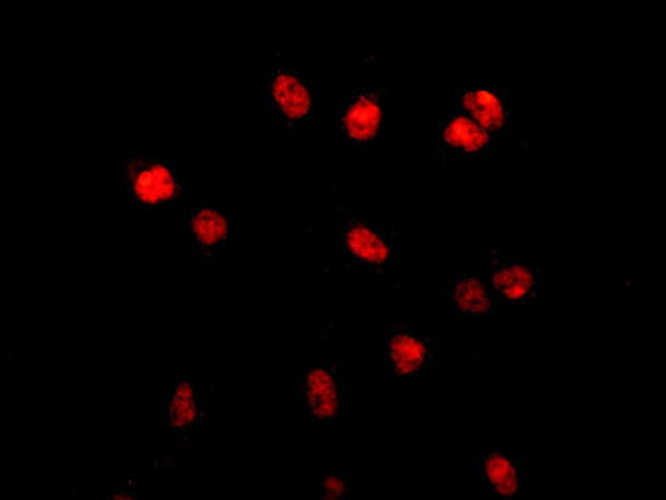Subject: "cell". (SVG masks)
<instances>
[{
	"label": "cell",
	"instance_id": "obj_1",
	"mask_svg": "<svg viewBox=\"0 0 666 500\" xmlns=\"http://www.w3.org/2000/svg\"><path fill=\"white\" fill-rule=\"evenodd\" d=\"M125 178L138 202L163 205L183 196V183L159 159L129 156L125 161Z\"/></svg>",
	"mask_w": 666,
	"mask_h": 500
},
{
	"label": "cell",
	"instance_id": "obj_2",
	"mask_svg": "<svg viewBox=\"0 0 666 500\" xmlns=\"http://www.w3.org/2000/svg\"><path fill=\"white\" fill-rule=\"evenodd\" d=\"M267 98L273 105V109L284 118V123L291 127H295L305 116H309L314 107L312 90L307 88V83L295 74V71L287 69L282 62H273L271 67Z\"/></svg>",
	"mask_w": 666,
	"mask_h": 500
},
{
	"label": "cell",
	"instance_id": "obj_3",
	"mask_svg": "<svg viewBox=\"0 0 666 500\" xmlns=\"http://www.w3.org/2000/svg\"><path fill=\"white\" fill-rule=\"evenodd\" d=\"M484 263L495 292L504 299L521 301L538 296V274L529 263L500 252H484Z\"/></svg>",
	"mask_w": 666,
	"mask_h": 500
},
{
	"label": "cell",
	"instance_id": "obj_4",
	"mask_svg": "<svg viewBox=\"0 0 666 500\" xmlns=\"http://www.w3.org/2000/svg\"><path fill=\"white\" fill-rule=\"evenodd\" d=\"M385 90L355 94L342 112V129L355 142L372 140L383 125Z\"/></svg>",
	"mask_w": 666,
	"mask_h": 500
},
{
	"label": "cell",
	"instance_id": "obj_5",
	"mask_svg": "<svg viewBox=\"0 0 666 500\" xmlns=\"http://www.w3.org/2000/svg\"><path fill=\"white\" fill-rule=\"evenodd\" d=\"M342 239H344L347 249L355 258H360L364 263H372L378 269H385L387 263L392 260L389 243L374 228H369L366 223L358 221L353 213H349V217L344 219Z\"/></svg>",
	"mask_w": 666,
	"mask_h": 500
},
{
	"label": "cell",
	"instance_id": "obj_6",
	"mask_svg": "<svg viewBox=\"0 0 666 500\" xmlns=\"http://www.w3.org/2000/svg\"><path fill=\"white\" fill-rule=\"evenodd\" d=\"M389 359L396 376H411L431 359V345L429 340L398 325L389 338Z\"/></svg>",
	"mask_w": 666,
	"mask_h": 500
},
{
	"label": "cell",
	"instance_id": "obj_7",
	"mask_svg": "<svg viewBox=\"0 0 666 500\" xmlns=\"http://www.w3.org/2000/svg\"><path fill=\"white\" fill-rule=\"evenodd\" d=\"M493 142L491 131L478 125L471 116L456 114L442 129V152L444 154H465V152H480L487 150Z\"/></svg>",
	"mask_w": 666,
	"mask_h": 500
},
{
	"label": "cell",
	"instance_id": "obj_8",
	"mask_svg": "<svg viewBox=\"0 0 666 500\" xmlns=\"http://www.w3.org/2000/svg\"><path fill=\"white\" fill-rule=\"evenodd\" d=\"M189 228H191V234L198 241V245H200V249L205 252L207 258L211 256V249L220 241H225L230 236V232H232V223L227 219V213L220 211L213 205H200V207H196L191 211Z\"/></svg>",
	"mask_w": 666,
	"mask_h": 500
},
{
	"label": "cell",
	"instance_id": "obj_9",
	"mask_svg": "<svg viewBox=\"0 0 666 500\" xmlns=\"http://www.w3.org/2000/svg\"><path fill=\"white\" fill-rule=\"evenodd\" d=\"M463 105L487 131H502L511 123V112L495 92L469 90L463 94Z\"/></svg>",
	"mask_w": 666,
	"mask_h": 500
},
{
	"label": "cell",
	"instance_id": "obj_10",
	"mask_svg": "<svg viewBox=\"0 0 666 500\" xmlns=\"http://www.w3.org/2000/svg\"><path fill=\"white\" fill-rule=\"evenodd\" d=\"M305 389H307V405L318 420H329L336 416L340 407V394H338V383L327 368L318 365L309 370Z\"/></svg>",
	"mask_w": 666,
	"mask_h": 500
},
{
	"label": "cell",
	"instance_id": "obj_11",
	"mask_svg": "<svg viewBox=\"0 0 666 500\" xmlns=\"http://www.w3.org/2000/svg\"><path fill=\"white\" fill-rule=\"evenodd\" d=\"M452 301L456 312L463 318H476L482 316L487 312L493 310V296L491 290L484 284V280H480L478 276H460L454 284H452Z\"/></svg>",
	"mask_w": 666,
	"mask_h": 500
},
{
	"label": "cell",
	"instance_id": "obj_12",
	"mask_svg": "<svg viewBox=\"0 0 666 500\" xmlns=\"http://www.w3.org/2000/svg\"><path fill=\"white\" fill-rule=\"evenodd\" d=\"M484 474L489 485L500 496H515L521 491V474L511 456H506L502 450H491L484 458Z\"/></svg>",
	"mask_w": 666,
	"mask_h": 500
},
{
	"label": "cell",
	"instance_id": "obj_13",
	"mask_svg": "<svg viewBox=\"0 0 666 500\" xmlns=\"http://www.w3.org/2000/svg\"><path fill=\"white\" fill-rule=\"evenodd\" d=\"M198 418H200V407L196 400V389L189 381H180L174 387V394L170 400V414H167L170 427L176 432H183L194 422H198Z\"/></svg>",
	"mask_w": 666,
	"mask_h": 500
},
{
	"label": "cell",
	"instance_id": "obj_14",
	"mask_svg": "<svg viewBox=\"0 0 666 500\" xmlns=\"http://www.w3.org/2000/svg\"><path fill=\"white\" fill-rule=\"evenodd\" d=\"M349 491H351L349 485L336 472L325 474V478H323V493H320L325 500H338V498L347 496Z\"/></svg>",
	"mask_w": 666,
	"mask_h": 500
}]
</instances>
